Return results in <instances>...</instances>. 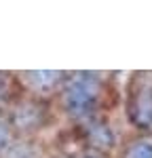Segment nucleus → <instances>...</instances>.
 Here are the masks:
<instances>
[{
	"instance_id": "7",
	"label": "nucleus",
	"mask_w": 152,
	"mask_h": 158,
	"mask_svg": "<svg viewBox=\"0 0 152 158\" xmlns=\"http://www.w3.org/2000/svg\"><path fill=\"white\" fill-rule=\"evenodd\" d=\"M89 158H99V156H89Z\"/></svg>"
},
{
	"instance_id": "5",
	"label": "nucleus",
	"mask_w": 152,
	"mask_h": 158,
	"mask_svg": "<svg viewBox=\"0 0 152 158\" xmlns=\"http://www.w3.org/2000/svg\"><path fill=\"white\" fill-rule=\"evenodd\" d=\"M125 158H152V143L150 141H135L127 148Z\"/></svg>"
},
{
	"instance_id": "6",
	"label": "nucleus",
	"mask_w": 152,
	"mask_h": 158,
	"mask_svg": "<svg viewBox=\"0 0 152 158\" xmlns=\"http://www.w3.org/2000/svg\"><path fill=\"white\" fill-rule=\"evenodd\" d=\"M6 139H9V131H6V127L0 122V150L6 146Z\"/></svg>"
},
{
	"instance_id": "3",
	"label": "nucleus",
	"mask_w": 152,
	"mask_h": 158,
	"mask_svg": "<svg viewBox=\"0 0 152 158\" xmlns=\"http://www.w3.org/2000/svg\"><path fill=\"white\" fill-rule=\"evenodd\" d=\"M30 85L34 86L36 91H51V89H55L57 82L61 80V76L57 72H36V74H30Z\"/></svg>"
},
{
	"instance_id": "4",
	"label": "nucleus",
	"mask_w": 152,
	"mask_h": 158,
	"mask_svg": "<svg viewBox=\"0 0 152 158\" xmlns=\"http://www.w3.org/2000/svg\"><path fill=\"white\" fill-rule=\"evenodd\" d=\"M91 141L95 143V146H99V148H103V146H110L112 143V133H110V129L106 127V124H95L93 129H91Z\"/></svg>"
},
{
	"instance_id": "2",
	"label": "nucleus",
	"mask_w": 152,
	"mask_h": 158,
	"mask_svg": "<svg viewBox=\"0 0 152 158\" xmlns=\"http://www.w3.org/2000/svg\"><path fill=\"white\" fill-rule=\"evenodd\" d=\"M129 118L137 129L152 131V78H139L135 82L129 95Z\"/></svg>"
},
{
	"instance_id": "1",
	"label": "nucleus",
	"mask_w": 152,
	"mask_h": 158,
	"mask_svg": "<svg viewBox=\"0 0 152 158\" xmlns=\"http://www.w3.org/2000/svg\"><path fill=\"white\" fill-rule=\"evenodd\" d=\"M99 97V80L91 74H78L74 76L63 93V101L70 114L74 116H87L95 108Z\"/></svg>"
}]
</instances>
